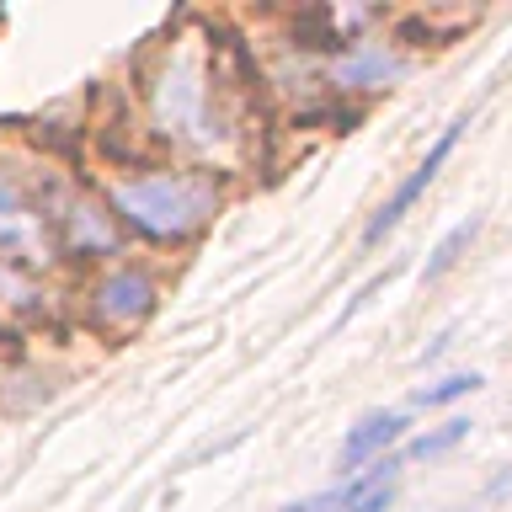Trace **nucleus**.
<instances>
[{
  "label": "nucleus",
  "mask_w": 512,
  "mask_h": 512,
  "mask_svg": "<svg viewBox=\"0 0 512 512\" xmlns=\"http://www.w3.org/2000/svg\"><path fill=\"white\" fill-rule=\"evenodd\" d=\"M219 70L208 59L203 38H176L155 70L144 75V107H150V128L166 144H187V150H208L230 134L219 112Z\"/></svg>",
  "instance_id": "f257e3e1"
},
{
  "label": "nucleus",
  "mask_w": 512,
  "mask_h": 512,
  "mask_svg": "<svg viewBox=\"0 0 512 512\" xmlns=\"http://www.w3.org/2000/svg\"><path fill=\"white\" fill-rule=\"evenodd\" d=\"M112 214L160 246H182L219 214V187L208 171H139L112 182Z\"/></svg>",
  "instance_id": "f03ea898"
},
{
  "label": "nucleus",
  "mask_w": 512,
  "mask_h": 512,
  "mask_svg": "<svg viewBox=\"0 0 512 512\" xmlns=\"http://www.w3.org/2000/svg\"><path fill=\"white\" fill-rule=\"evenodd\" d=\"M155 304H160V283L139 262H118L91 283V320L112 336L139 331L155 315Z\"/></svg>",
  "instance_id": "7ed1b4c3"
},
{
  "label": "nucleus",
  "mask_w": 512,
  "mask_h": 512,
  "mask_svg": "<svg viewBox=\"0 0 512 512\" xmlns=\"http://www.w3.org/2000/svg\"><path fill=\"white\" fill-rule=\"evenodd\" d=\"M464 128H470V123H464V118H454V123H448V128H443V134H438V139H432V150H427L422 160H416V171H411V176H406V182H400V187L390 192V198H384V203L374 208V219H368V224H363V240H368V246H379V240H384V235H390V230H395V224H400V219H406V214H411V208H416V198H422V192L432 187V176H438V171H443V160H448V155H454V144H459V134H464Z\"/></svg>",
  "instance_id": "20e7f679"
},
{
  "label": "nucleus",
  "mask_w": 512,
  "mask_h": 512,
  "mask_svg": "<svg viewBox=\"0 0 512 512\" xmlns=\"http://www.w3.org/2000/svg\"><path fill=\"white\" fill-rule=\"evenodd\" d=\"M400 75H406V59L390 43H374V38H358L331 59V80L342 91H390Z\"/></svg>",
  "instance_id": "39448f33"
},
{
  "label": "nucleus",
  "mask_w": 512,
  "mask_h": 512,
  "mask_svg": "<svg viewBox=\"0 0 512 512\" xmlns=\"http://www.w3.org/2000/svg\"><path fill=\"white\" fill-rule=\"evenodd\" d=\"M400 432H406V411H368V416H358L352 432L342 438V470L363 475L368 464L390 459V448L400 443Z\"/></svg>",
  "instance_id": "423d86ee"
},
{
  "label": "nucleus",
  "mask_w": 512,
  "mask_h": 512,
  "mask_svg": "<svg viewBox=\"0 0 512 512\" xmlns=\"http://www.w3.org/2000/svg\"><path fill=\"white\" fill-rule=\"evenodd\" d=\"M64 240H70V251H86V256L118 251V214L96 208L91 198H86V203H75L70 214H64Z\"/></svg>",
  "instance_id": "0eeeda50"
},
{
  "label": "nucleus",
  "mask_w": 512,
  "mask_h": 512,
  "mask_svg": "<svg viewBox=\"0 0 512 512\" xmlns=\"http://www.w3.org/2000/svg\"><path fill=\"white\" fill-rule=\"evenodd\" d=\"M475 235H480V214H470V219H459L454 230H448L438 246H432V256H427V267H422V283H438L443 272H454L459 262H464V251L475 246Z\"/></svg>",
  "instance_id": "6e6552de"
},
{
  "label": "nucleus",
  "mask_w": 512,
  "mask_h": 512,
  "mask_svg": "<svg viewBox=\"0 0 512 512\" xmlns=\"http://www.w3.org/2000/svg\"><path fill=\"white\" fill-rule=\"evenodd\" d=\"M470 438V422L464 416H448L443 427H427V432H416V438L406 443V454L400 459H443V454H454V448Z\"/></svg>",
  "instance_id": "1a4fd4ad"
},
{
  "label": "nucleus",
  "mask_w": 512,
  "mask_h": 512,
  "mask_svg": "<svg viewBox=\"0 0 512 512\" xmlns=\"http://www.w3.org/2000/svg\"><path fill=\"white\" fill-rule=\"evenodd\" d=\"M480 384H486L480 374H448V379H438V384H422V390H416V406H454V400L475 395Z\"/></svg>",
  "instance_id": "9d476101"
},
{
  "label": "nucleus",
  "mask_w": 512,
  "mask_h": 512,
  "mask_svg": "<svg viewBox=\"0 0 512 512\" xmlns=\"http://www.w3.org/2000/svg\"><path fill=\"white\" fill-rule=\"evenodd\" d=\"M390 507H395V480H390V486H379V491H368L363 502H352L347 512H390Z\"/></svg>",
  "instance_id": "9b49d317"
},
{
  "label": "nucleus",
  "mask_w": 512,
  "mask_h": 512,
  "mask_svg": "<svg viewBox=\"0 0 512 512\" xmlns=\"http://www.w3.org/2000/svg\"><path fill=\"white\" fill-rule=\"evenodd\" d=\"M16 214H22V198H16V187L0 176V219H16Z\"/></svg>",
  "instance_id": "f8f14e48"
},
{
  "label": "nucleus",
  "mask_w": 512,
  "mask_h": 512,
  "mask_svg": "<svg viewBox=\"0 0 512 512\" xmlns=\"http://www.w3.org/2000/svg\"><path fill=\"white\" fill-rule=\"evenodd\" d=\"M459 512H464V507H459Z\"/></svg>",
  "instance_id": "ddd939ff"
}]
</instances>
